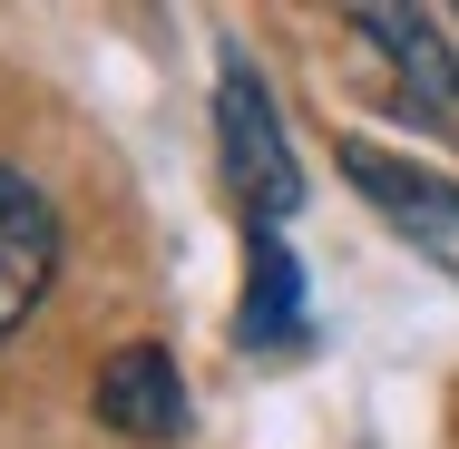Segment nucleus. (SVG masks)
<instances>
[{"label": "nucleus", "mask_w": 459, "mask_h": 449, "mask_svg": "<svg viewBox=\"0 0 459 449\" xmlns=\"http://www.w3.org/2000/svg\"><path fill=\"white\" fill-rule=\"evenodd\" d=\"M215 167L235 186L245 225H283L303 205V167H293V137H283V108L264 89V69L245 49L215 59Z\"/></svg>", "instance_id": "1"}, {"label": "nucleus", "mask_w": 459, "mask_h": 449, "mask_svg": "<svg viewBox=\"0 0 459 449\" xmlns=\"http://www.w3.org/2000/svg\"><path fill=\"white\" fill-rule=\"evenodd\" d=\"M342 177H352V195H362L411 255H430V264L459 283V177L401 157V147H371V137H342Z\"/></svg>", "instance_id": "2"}, {"label": "nucleus", "mask_w": 459, "mask_h": 449, "mask_svg": "<svg viewBox=\"0 0 459 449\" xmlns=\"http://www.w3.org/2000/svg\"><path fill=\"white\" fill-rule=\"evenodd\" d=\"M352 39L391 69V98H401L411 117H430V127L459 117V49H450V30H440V10L362 0V10H352Z\"/></svg>", "instance_id": "3"}, {"label": "nucleus", "mask_w": 459, "mask_h": 449, "mask_svg": "<svg viewBox=\"0 0 459 449\" xmlns=\"http://www.w3.org/2000/svg\"><path fill=\"white\" fill-rule=\"evenodd\" d=\"M89 410H98V430H117V440H137V449L186 440V420H195L186 371H177V352H167V342H127V352H108V361H98Z\"/></svg>", "instance_id": "4"}, {"label": "nucleus", "mask_w": 459, "mask_h": 449, "mask_svg": "<svg viewBox=\"0 0 459 449\" xmlns=\"http://www.w3.org/2000/svg\"><path fill=\"white\" fill-rule=\"evenodd\" d=\"M49 273H59V215H49V195L30 177L0 167V342L39 313Z\"/></svg>", "instance_id": "5"}, {"label": "nucleus", "mask_w": 459, "mask_h": 449, "mask_svg": "<svg viewBox=\"0 0 459 449\" xmlns=\"http://www.w3.org/2000/svg\"><path fill=\"white\" fill-rule=\"evenodd\" d=\"M235 342H245V352H283V342H303V264L283 255L274 225H255V235H245V303H235Z\"/></svg>", "instance_id": "6"}]
</instances>
